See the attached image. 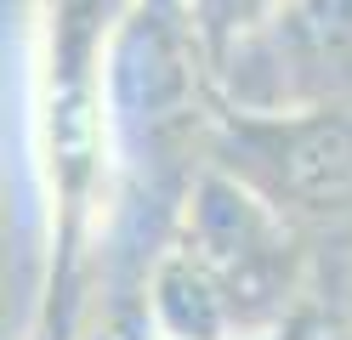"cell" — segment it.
I'll return each instance as SVG.
<instances>
[{
    "mask_svg": "<svg viewBox=\"0 0 352 340\" xmlns=\"http://www.w3.org/2000/svg\"><path fill=\"white\" fill-rule=\"evenodd\" d=\"M267 340H318V335H313V324H307V317H301V324H290L284 335H267Z\"/></svg>",
    "mask_w": 352,
    "mask_h": 340,
    "instance_id": "8992f818",
    "label": "cell"
},
{
    "mask_svg": "<svg viewBox=\"0 0 352 340\" xmlns=\"http://www.w3.org/2000/svg\"><path fill=\"white\" fill-rule=\"evenodd\" d=\"M216 108L318 113L352 108V0H284L222 57H210Z\"/></svg>",
    "mask_w": 352,
    "mask_h": 340,
    "instance_id": "3957f363",
    "label": "cell"
},
{
    "mask_svg": "<svg viewBox=\"0 0 352 340\" xmlns=\"http://www.w3.org/2000/svg\"><path fill=\"white\" fill-rule=\"evenodd\" d=\"M307 324L318 340H352V227L313 249V295Z\"/></svg>",
    "mask_w": 352,
    "mask_h": 340,
    "instance_id": "277c9868",
    "label": "cell"
},
{
    "mask_svg": "<svg viewBox=\"0 0 352 340\" xmlns=\"http://www.w3.org/2000/svg\"><path fill=\"white\" fill-rule=\"evenodd\" d=\"M176 6H182L193 40H199V52L222 57L239 34H250L273 6H284V0H176Z\"/></svg>",
    "mask_w": 352,
    "mask_h": 340,
    "instance_id": "5b68a950",
    "label": "cell"
},
{
    "mask_svg": "<svg viewBox=\"0 0 352 340\" xmlns=\"http://www.w3.org/2000/svg\"><path fill=\"white\" fill-rule=\"evenodd\" d=\"M57 340H69V335H57Z\"/></svg>",
    "mask_w": 352,
    "mask_h": 340,
    "instance_id": "52a82bcc",
    "label": "cell"
},
{
    "mask_svg": "<svg viewBox=\"0 0 352 340\" xmlns=\"http://www.w3.org/2000/svg\"><path fill=\"white\" fill-rule=\"evenodd\" d=\"M313 249L256 193L199 170L153 256L148 324L160 340H267L307 317Z\"/></svg>",
    "mask_w": 352,
    "mask_h": 340,
    "instance_id": "6da1fadb",
    "label": "cell"
},
{
    "mask_svg": "<svg viewBox=\"0 0 352 340\" xmlns=\"http://www.w3.org/2000/svg\"><path fill=\"white\" fill-rule=\"evenodd\" d=\"M205 165L256 193L301 238L352 227V108L318 113H233L216 108Z\"/></svg>",
    "mask_w": 352,
    "mask_h": 340,
    "instance_id": "7a4b0ae2",
    "label": "cell"
}]
</instances>
